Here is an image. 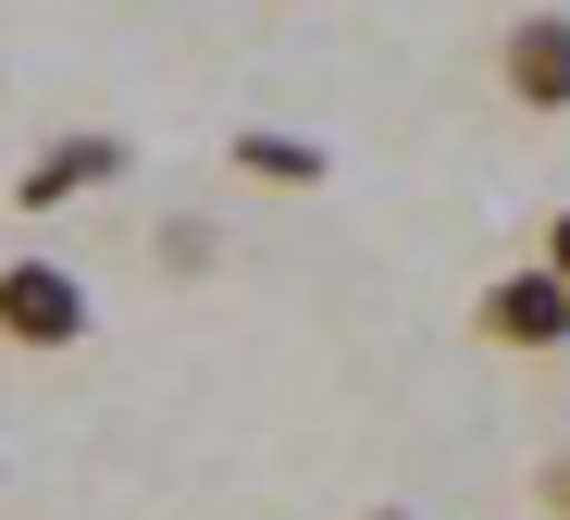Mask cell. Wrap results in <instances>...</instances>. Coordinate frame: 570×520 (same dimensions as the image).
Instances as JSON below:
<instances>
[{
  "label": "cell",
  "instance_id": "obj_1",
  "mask_svg": "<svg viewBox=\"0 0 570 520\" xmlns=\"http://www.w3.org/2000/svg\"><path fill=\"white\" fill-rule=\"evenodd\" d=\"M471 335H484V347H509V360H558V347H570V285H558L546 261L497 273L484 297H471Z\"/></svg>",
  "mask_w": 570,
  "mask_h": 520
},
{
  "label": "cell",
  "instance_id": "obj_4",
  "mask_svg": "<svg viewBox=\"0 0 570 520\" xmlns=\"http://www.w3.org/2000/svg\"><path fill=\"white\" fill-rule=\"evenodd\" d=\"M125 161H137V149H125L112 125H87V137H50V149L26 161V186H13V198H26V212H62V198H87V186H112Z\"/></svg>",
  "mask_w": 570,
  "mask_h": 520
},
{
  "label": "cell",
  "instance_id": "obj_7",
  "mask_svg": "<svg viewBox=\"0 0 570 520\" xmlns=\"http://www.w3.org/2000/svg\"><path fill=\"white\" fill-rule=\"evenodd\" d=\"M533 508H546V520H570V447H558V459L533 471Z\"/></svg>",
  "mask_w": 570,
  "mask_h": 520
},
{
  "label": "cell",
  "instance_id": "obj_8",
  "mask_svg": "<svg viewBox=\"0 0 570 520\" xmlns=\"http://www.w3.org/2000/svg\"><path fill=\"white\" fill-rule=\"evenodd\" d=\"M533 261H546V273H558V285H570V212H558V224H546V248H533Z\"/></svg>",
  "mask_w": 570,
  "mask_h": 520
},
{
  "label": "cell",
  "instance_id": "obj_9",
  "mask_svg": "<svg viewBox=\"0 0 570 520\" xmlns=\"http://www.w3.org/2000/svg\"><path fill=\"white\" fill-rule=\"evenodd\" d=\"M360 520H422V508H360Z\"/></svg>",
  "mask_w": 570,
  "mask_h": 520
},
{
  "label": "cell",
  "instance_id": "obj_5",
  "mask_svg": "<svg viewBox=\"0 0 570 520\" xmlns=\"http://www.w3.org/2000/svg\"><path fill=\"white\" fill-rule=\"evenodd\" d=\"M224 161H236L248 186H323V174H335V161H323L311 137H285V125H248V137H236Z\"/></svg>",
  "mask_w": 570,
  "mask_h": 520
},
{
  "label": "cell",
  "instance_id": "obj_3",
  "mask_svg": "<svg viewBox=\"0 0 570 520\" xmlns=\"http://www.w3.org/2000/svg\"><path fill=\"white\" fill-rule=\"evenodd\" d=\"M497 87L521 112H570V13H521L497 38Z\"/></svg>",
  "mask_w": 570,
  "mask_h": 520
},
{
  "label": "cell",
  "instance_id": "obj_2",
  "mask_svg": "<svg viewBox=\"0 0 570 520\" xmlns=\"http://www.w3.org/2000/svg\"><path fill=\"white\" fill-rule=\"evenodd\" d=\"M75 335H87V285H75L62 261H0V347L62 360Z\"/></svg>",
  "mask_w": 570,
  "mask_h": 520
},
{
  "label": "cell",
  "instance_id": "obj_6",
  "mask_svg": "<svg viewBox=\"0 0 570 520\" xmlns=\"http://www.w3.org/2000/svg\"><path fill=\"white\" fill-rule=\"evenodd\" d=\"M161 261H174V273H212V224L174 212V224H161Z\"/></svg>",
  "mask_w": 570,
  "mask_h": 520
}]
</instances>
